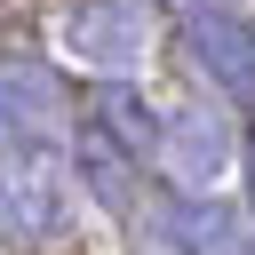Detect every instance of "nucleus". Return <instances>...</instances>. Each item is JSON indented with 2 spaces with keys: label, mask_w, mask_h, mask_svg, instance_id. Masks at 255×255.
I'll return each instance as SVG.
<instances>
[{
  "label": "nucleus",
  "mask_w": 255,
  "mask_h": 255,
  "mask_svg": "<svg viewBox=\"0 0 255 255\" xmlns=\"http://www.w3.org/2000/svg\"><path fill=\"white\" fill-rule=\"evenodd\" d=\"M64 48L104 72V80H128L143 56H151V0H72L64 8Z\"/></svg>",
  "instance_id": "nucleus-3"
},
{
  "label": "nucleus",
  "mask_w": 255,
  "mask_h": 255,
  "mask_svg": "<svg viewBox=\"0 0 255 255\" xmlns=\"http://www.w3.org/2000/svg\"><path fill=\"white\" fill-rule=\"evenodd\" d=\"M239 167H247V207H255V128H247V143H239Z\"/></svg>",
  "instance_id": "nucleus-9"
},
{
  "label": "nucleus",
  "mask_w": 255,
  "mask_h": 255,
  "mask_svg": "<svg viewBox=\"0 0 255 255\" xmlns=\"http://www.w3.org/2000/svg\"><path fill=\"white\" fill-rule=\"evenodd\" d=\"M64 223H72V183H64L56 151L8 135L0 143V239L48 247V239H64Z\"/></svg>",
  "instance_id": "nucleus-1"
},
{
  "label": "nucleus",
  "mask_w": 255,
  "mask_h": 255,
  "mask_svg": "<svg viewBox=\"0 0 255 255\" xmlns=\"http://www.w3.org/2000/svg\"><path fill=\"white\" fill-rule=\"evenodd\" d=\"M0 135H16V143L72 135V96H64V72L48 56H24V48L0 56Z\"/></svg>",
  "instance_id": "nucleus-4"
},
{
  "label": "nucleus",
  "mask_w": 255,
  "mask_h": 255,
  "mask_svg": "<svg viewBox=\"0 0 255 255\" xmlns=\"http://www.w3.org/2000/svg\"><path fill=\"white\" fill-rule=\"evenodd\" d=\"M159 239H167L175 255H247V223H239V207L215 199V191H175V199L159 207Z\"/></svg>",
  "instance_id": "nucleus-6"
},
{
  "label": "nucleus",
  "mask_w": 255,
  "mask_h": 255,
  "mask_svg": "<svg viewBox=\"0 0 255 255\" xmlns=\"http://www.w3.org/2000/svg\"><path fill=\"white\" fill-rule=\"evenodd\" d=\"M88 120L112 135V143H128L143 167L159 159V135H167V112H151V96L135 88V80H104L96 88V104H88Z\"/></svg>",
  "instance_id": "nucleus-7"
},
{
  "label": "nucleus",
  "mask_w": 255,
  "mask_h": 255,
  "mask_svg": "<svg viewBox=\"0 0 255 255\" xmlns=\"http://www.w3.org/2000/svg\"><path fill=\"white\" fill-rule=\"evenodd\" d=\"M247 255H255V247H247Z\"/></svg>",
  "instance_id": "nucleus-10"
},
{
  "label": "nucleus",
  "mask_w": 255,
  "mask_h": 255,
  "mask_svg": "<svg viewBox=\"0 0 255 255\" xmlns=\"http://www.w3.org/2000/svg\"><path fill=\"white\" fill-rule=\"evenodd\" d=\"M72 159H80V183L96 191V207H112V215H135V175H143V159L128 151V143H112L96 120L72 135Z\"/></svg>",
  "instance_id": "nucleus-8"
},
{
  "label": "nucleus",
  "mask_w": 255,
  "mask_h": 255,
  "mask_svg": "<svg viewBox=\"0 0 255 255\" xmlns=\"http://www.w3.org/2000/svg\"><path fill=\"white\" fill-rule=\"evenodd\" d=\"M175 24H183V56L199 64V80L255 112V24L231 0H191Z\"/></svg>",
  "instance_id": "nucleus-2"
},
{
  "label": "nucleus",
  "mask_w": 255,
  "mask_h": 255,
  "mask_svg": "<svg viewBox=\"0 0 255 255\" xmlns=\"http://www.w3.org/2000/svg\"><path fill=\"white\" fill-rule=\"evenodd\" d=\"M239 159V143H231V112L223 104H183V112H167V135H159V175L175 183V191H215V175Z\"/></svg>",
  "instance_id": "nucleus-5"
}]
</instances>
